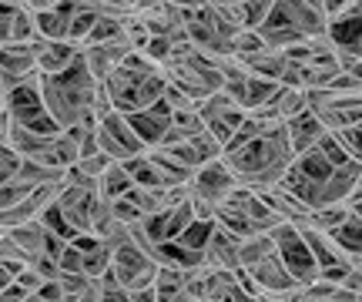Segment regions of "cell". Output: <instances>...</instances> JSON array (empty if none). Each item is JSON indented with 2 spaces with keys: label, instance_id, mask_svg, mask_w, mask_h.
Wrapping results in <instances>:
<instances>
[{
  "label": "cell",
  "instance_id": "1",
  "mask_svg": "<svg viewBox=\"0 0 362 302\" xmlns=\"http://www.w3.org/2000/svg\"><path fill=\"white\" fill-rule=\"evenodd\" d=\"M288 161H292V148H288L282 121H269L252 138L221 151V165L228 168L235 185L252 192H265L272 185H279Z\"/></svg>",
  "mask_w": 362,
  "mask_h": 302
},
{
  "label": "cell",
  "instance_id": "2",
  "mask_svg": "<svg viewBox=\"0 0 362 302\" xmlns=\"http://www.w3.org/2000/svg\"><path fill=\"white\" fill-rule=\"evenodd\" d=\"M98 88H101V81L90 78L81 54L67 71L37 78L40 105H44V111L51 115V121L61 132L88 124V121H98Z\"/></svg>",
  "mask_w": 362,
  "mask_h": 302
},
{
  "label": "cell",
  "instance_id": "3",
  "mask_svg": "<svg viewBox=\"0 0 362 302\" xmlns=\"http://www.w3.org/2000/svg\"><path fill=\"white\" fill-rule=\"evenodd\" d=\"M101 91L111 111L131 115L165 98V71L155 61H148L144 54L131 51L111 74L101 78Z\"/></svg>",
  "mask_w": 362,
  "mask_h": 302
},
{
  "label": "cell",
  "instance_id": "4",
  "mask_svg": "<svg viewBox=\"0 0 362 302\" xmlns=\"http://www.w3.org/2000/svg\"><path fill=\"white\" fill-rule=\"evenodd\" d=\"M4 105V115L11 118V124L17 128H27V132H37V134H57L61 128L51 121V115L44 111L40 105V91H37V74L34 78H24L17 88L0 98Z\"/></svg>",
  "mask_w": 362,
  "mask_h": 302
},
{
  "label": "cell",
  "instance_id": "5",
  "mask_svg": "<svg viewBox=\"0 0 362 302\" xmlns=\"http://www.w3.org/2000/svg\"><path fill=\"white\" fill-rule=\"evenodd\" d=\"M185 188H188V198L194 205V215L198 219H211V211L235 192V178L228 175V168L221 165L218 158V161H208L202 168H194Z\"/></svg>",
  "mask_w": 362,
  "mask_h": 302
},
{
  "label": "cell",
  "instance_id": "6",
  "mask_svg": "<svg viewBox=\"0 0 362 302\" xmlns=\"http://www.w3.org/2000/svg\"><path fill=\"white\" fill-rule=\"evenodd\" d=\"M269 238H272V245H275L279 262L285 265V272L292 276L296 286H309V282H315L319 265H315V259L309 255V245H305V238H302V232H298V225L279 222L269 232Z\"/></svg>",
  "mask_w": 362,
  "mask_h": 302
},
{
  "label": "cell",
  "instance_id": "7",
  "mask_svg": "<svg viewBox=\"0 0 362 302\" xmlns=\"http://www.w3.org/2000/svg\"><path fill=\"white\" fill-rule=\"evenodd\" d=\"M98 202H101V195H98L94 182L78 178L74 171H67L64 185H61V192H57V198H54L57 211L64 215V222L71 225L78 236H90V219H94Z\"/></svg>",
  "mask_w": 362,
  "mask_h": 302
},
{
  "label": "cell",
  "instance_id": "8",
  "mask_svg": "<svg viewBox=\"0 0 362 302\" xmlns=\"http://www.w3.org/2000/svg\"><path fill=\"white\" fill-rule=\"evenodd\" d=\"M305 108L319 118L325 132H339V128H349V124L362 121L359 94H336L325 91V88H312V91H305Z\"/></svg>",
  "mask_w": 362,
  "mask_h": 302
},
{
  "label": "cell",
  "instance_id": "9",
  "mask_svg": "<svg viewBox=\"0 0 362 302\" xmlns=\"http://www.w3.org/2000/svg\"><path fill=\"white\" fill-rule=\"evenodd\" d=\"M107 272L115 276V282L121 286V289L134 292V289H144V286L155 282L158 265L151 262L148 252H141L131 238H124L121 245L111 249V265H107Z\"/></svg>",
  "mask_w": 362,
  "mask_h": 302
},
{
  "label": "cell",
  "instance_id": "10",
  "mask_svg": "<svg viewBox=\"0 0 362 302\" xmlns=\"http://www.w3.org/2000/svg\"><path fill=\"white\" fill-rule=\"evenodd\" d=\"M94 141H98V151L107 155L111 161H128V158L144 155V145L138 141V134L131 132L124 115H117V111H107L94 121Z\"/></svg>",
  "mask_w": 362,
  "mask_h": 302
},
{
  "label": "cell",
  "instance_id": "11",
  "mask_svg": "<svg viewBox=\"0 0 362 302\" xmlns=\"http://www.w3.org/2000/svg\"><path fill=\"white\" fill-rule=\"evenodd\" d=\"M198 118H202V124H205V132L218 141L221 148H225V141L235 134V128L242 124V118H245V111L235 105L228 94H221V91H215V94H208L205 101H198Z\"/></svg>",
  "mask_w": 362,
  "mask_h": 302
},
{
  "label": "cell",
  "instance_id": "12",
  "mask_svg": "<svg viewBox=\"0 0 362 302\" xmlns=\"http://www.w3.org/2000/svg\"><path fill=\"white\" fill-rule=\"evenodd\" d=\"M242 276H245L248 289L255 292H265V296H282V292L296 289V282H292V276L285 272V265L279 262V255L275 252H269L265 259H259L255 265H248V269H238Z\"/></svg>",
  "mask_w": 362,
  "mask_h": 302
},
{
  "label": "cell",
  "instance_id": "13",
  "mask_svg": "<svg viewBox=\"0 0 362 302\" xmlns=\"http://www.w3.org/2000/svg\"><path fill=\"white\" fill-rule=\"evenodd\" d=\"M57 175H67V171H51V168L34 165V161H21L17 171L0 185V211L11 209V205H17L21 198H27L34 188H40L44 182H51V178H57Z\"/></svg>",
  "mask_w": 362,
  "mask_h": 302
},
{
  "label": "cell",
  "instance_id": "14",
  "mask_svg": "<svg viewBox=\"0 0 362 302\" xmlns=\"http://www.w3.org/2000/svg\"><path fill=\"white\" fill-rule=\"evenodd\" d=\"M124 121L131 124V132L138 134V141L144 145V151H151V148L161 145V138H165V132H168L171 108L165 105V98H161V101L141 108V111H131V115H124Z\"/></svg>",
  "mask_w": 362,
  "mask_h": 302
},
{
  "label": "cell",
  "instance_id": "15",
  "mask_svg": "<svg viewBox=\"0 0 362 302\" xmlns=\"http://www.w3.org/2000/svg\"><path fill=\"white\" fill-rule=\"evenodd\" d=\"M202 265L215 269V272H238V238L215 225V232L208 236L205 252H202Z\"/></svg>",
  "mask_w": 362,
  "mask_h": 302
},
{
  "label": "cell",
  "instance_id": "16",
  "mask_svg": "<svg viewBox=\"0 0 362 302\" xmlns=\"http://www.w3.org/2000/svg\"><path fill=\"white\" fill-rule=\"evenodd\" d=\"M359 182H362L359 161H346V165L332 168L329 171V178H325V185H322L319 209H322V205H339V202H346L352 192H359Z\"/></svg>",
  "mask_w": 362,
  "mask_h": 302
},
{
  "label": "cell",
  "instance_id": "17",
  "mask_svg": "<svg viewBox=\"0 0 362 302\" xmlns=\"http://www.w3.org/2000/svg\"><path fill=\"white\" fill-rule=\"evenodd\" d=\"M359 0L349 4V11L336 17V21H325V40L332 51H359Z\"/></svg>",
  "mask_w": 362,
  "mask_h": 302
},
{
  "label": "cell",
  "instance_id": "18",
  "mask_svg": "<svg viewBox=\"0 0 362 302\" xmlns=\"http://www.w3.org/2000/svg\"><path fill=\"white\" fill-rule=\"evenodd\" d=\"M37 44L40 40H24V44H0V67L11 78L24 81L37 74Z\"/></svg>",
  "mask_w": 362,
  "mask_h": 302
},
{
  "label": "cell",
  "instance_id": "19",
  "mask_svg": "<svg viewBox=\"0 0 362 302\" xmlns=\"http://www.w3.org/2000/svg\"><path fill=\"white\" fill-rule=\"evenodd\" d=\"M325 134V128L319 124V118L312 115L309 108L305 111H298L296 118L285 121V138H288V148H292V158L302 155V151H309L315 148V141Z\"/></svg>",
  "mask_w": 362,
  "mask_h": 302
},
{
  "label": "cell",
  "instance_id": "20",
  "mask_svg": "<svg viewBox=\"0 0 362 302\" xmlns=\"http://www.w3.org/2000/svg\"><path fill=\"white\" fill-rule=\"evenodd\" d=\"M78 61V47L71 40H40L37 44V78L61 74Z\"/></svg>",
  "mask_w": 362,
  "mask_h": 302
},
{
  "label": "cell",
  "instance_id": "21",
  "mask_svg": "<svg viewBox=\"0 0 362 302\" xmlns=\"http://www.w3.org/2000/svg\"><path fill=\"white\" fill-rule=\"evenodd\" d=\"M71 242H74V249H78L81 276H90V279L107 276V265H111V249L104 245L101 238H94V236H74Z\"/></svg>",
  "mask_w": 362,
  "mask_h": 302
},
{
  "label": "cell",
  "instance_id": "22",
  "mask_svg": "<svg viewBox=\"0 0 362 302\" xmlns=\"http://www.w3.org/2000/svg\"><path fill=\"white\" fill-rule=\"evenodd\" d=\"M322 236L332 242V249H336L346 262H359V255H362V215H349L342 225L329 228Z\"/></svg>",
  "mask_w": 362,
  "mask_h": 302
},
{
  "label": "cell",
  "instance_id": "23",
  "mask_svg": "<svg viewBox=\"0 0 362 302\" xmlns=\"http://www.w3.org/2000/svg\"><path fill=\"white\" fill-rule=\"evenodd\" d=\"M57 286H61V302H101V279L57 272Z\"/></svg>",
  "mask_w": 362,
  "mask_h": 302
},
{
  "label": "cell",
  "instance_id": "24",
  "mask_svg": "<svg viewBox=\"0 0 362 302\" xmlns=\"http://www.w3.org/2000/svg\"><path fill=\"white\" fill-rule=\"evenodd\" d=\"M94 188H98V195H101L104 202H115V198H121L131 188V178L124 175V168L115 161L111 168H104V175L94 182Z\"/></svg>",
  "mask_w": 362,
  "mask_h": 302
},
{
  "label": "cell",
  "instance_id": "25",
  "mask_svg": "<svg viewBox=\"0 0 362 302\" xmlns=\"http://www.w3.org/2000/svg\"><path fill=\"white\" fill-rule=\"evenodd\" d=\"M269 252H275L272 245L269 232H259V236H248L238 242V269H248V265H255L259 259H265Z\"/></svg>",
  "mask_w": 362,
  "mask_h": 302
},
{
  "label": "cell",
  "instance_id": "26",
  "mask_svg": "<svg viewBox=\"0 0 362 302\" xmlns=\"http://www.w3.org/2000/svg\"><path fill=\"white\" fill-rule=\"evenodd\" d=\"M211 232H215V219H194V222L178 236V242L185 245V249H192V252H198V255H202Z\"/></svg>",
  "mask_w": 362,
  "mask_h": 302
},
{
  "label": "cell",
  "instance_id": "27",
  "mask_svg": "<svg viewBox=\"0 0 362 302\" xmlns=\"http://www.w3.org/2000/svg\"><path fill=\"white\" fill-rule=\"evenodd\" d=\"M332 138L339 141V148L346 151V155L352 158V161H359V155H362V138H359V124H349V128H339V132H329Z\"/></svg>",
  "mask_w": 362,
  "mask_h": 302
},
{
  "label": "cell",
  "instance_id": "28",
  "mask_svg": "<svg viewBox=\"0 0 362 302\" xmlns=\"http://www.w3.org/2000/svg\"><path fill=\"white\" fill-rule=\"evenodd\" d=\"M101 302H131V292L121 289L115 276L107 272V276H101Z\"/></svg>",
  "mask_w": 362,
  "mask_h": 302
},
{
  "label": "cell",
  "instance_id": "29",
  "mask_svg": "<svg viewBox=\"0 0 362 302\" xmlns=\"http://www.w3.org/2000/svg\"><path fill=\"white\" fill-rule=\"evenodd\" d=\"M21 4H11V0H0V44H7L11 37V24H13V13H17Z\"/></svg>",
  "mask_w": 362,
  "mask_h": 302
},
{
  "label": "cell",
  "instance_id": "30",
  "mask_svg": "<svg viewBox=\"0 0 362 302\" xmlns=\"http://www.w3.org/2000/svg\"><path fill=\"white\" fill-rule=\"evenodd\" d=\"M17 165H21V158H17L11 148L0 141V185H4V182H7V178L13 175V171H17Z\"/></svg>",
  "mask_w": 362,
  "mask_h": 302
},
{
  "label": "cell",
  "instance_id": "31",
  "mask_svg": "<svg viewBox=\"0 0 362 302\" xmlns=\"http://www.w3.org/2000/svg\"><path fill=\"white\" fill-rule=\"evenodd\" d=\"M322 302H359V292H349V289H332Z\"/></svg>",
  "mask_w": 362,
  "mask_h": 302
},
{
  "label": "cell",
  "instance_id": "32",
  "mask_svg": "<svg viewBox=\"0 0 362 302\" xmlns=\"http://www.w3.org/2000/svg\"><path fill=\"white\" fill-rule=\"evenodd\" d=\"M131 302H158L155 282H151V286H144V289H134V292H131Z\"/></svg>",
  "mask_w": 362,
  "mask_h": 302
},
{
  "label": "cell",
  "instance_id": "33",
  "mask_svg": "<svg viewBox=\"0 0 362 302\" xmlns=\"http://www.w3.org/2000/svg\"><path fill=\"white\" fill-rule=\"evenodd\" d=\"M61 0H24V7L30 13H40V11H51V7H57Z\"/></svg>",
  "mask_w": 362,
  "mask_h": 302
},
{
  "label": "cell",
  "instance_id": "34",
  "mask_svg": "<svg viewBox=\"0 0 362 302\" xmlns=\"http://www.w3.org/2000/svg\"><path fill=\"white\" fill-rule=\"evenodd\" d=\"M279 299H282V302H309V299H305V289H302V286H296V289L282 292Z\"/></svg>",
  "mask_w": 362,
  "mask_h": 302
},
{
  "label": "cell",
  "instance_id": "35",
  "mask_svg": "<svg viewBox=\"0 0 362 302\" xmlns=\"http://www.w3.org/2000/svg\"><path fill=\"white\" fill-rule=\"evenodd\" d=\"M13 272H17V269H11V265L0 262V292H4V289H7V286L13 282Z\"/></svg>",
  "mask_w": 362,
  "mask_h": 302
},
{
  "label": "cell",
  "instance_id": "36",
  "mask_svg": "<svg viewBox=\"0 0 362 302\" xmlns=\"http://www.w3.org/2000/svg\"><path fill=\"white\" fill-rule=\"evenodd\" d=\"M168 302H202V299H194V296H188V292H178V296L168 299Z\"/></svg>",
  "mask_w": 362,
  "mask_h": 302
},
{
  "label": "cell",
  "instance_id": "37",
  "mask_svg": "<svg viewBox=\"0 0 362 302\" xmlns=\"http://www.w3.org/2000/svg\"><path fill=\"white\" fill-rule=\"evenodd\" d=\"M24 302H47V299H40V296H34V292H30V296H27Z\"/></svg>",
  "mask_w": 362,
  "mask_h": 302
}]
</instances>
